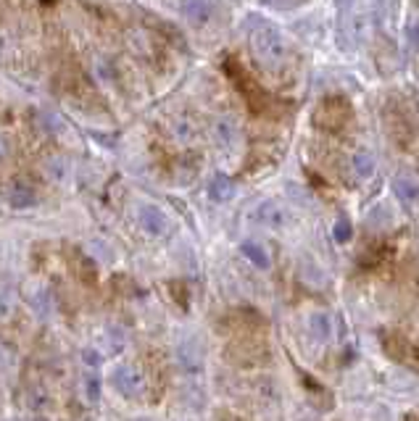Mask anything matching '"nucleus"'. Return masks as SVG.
I'll list each match as a JSON object with an SVG mask.
<instances>
[{
	"label": "nucleus",
	"instance_id": "nucleus-7",
	"mask_svg": "<svg viewBox=\"0 0 419 421\" xmlns=\"http://www.w3.org/2000/svg\"><path fill=\"white\" fill-rule=\"evenodd\" d=\"M256 221L264 224V227H269V230H277L279 224H282V208H279L277 203H261L259 208H256Z\"/></svg>",
	"mask_w": 419,
	"mask_h": 421
},
{
	"label": "nucleus",
	"instance_id": "nucleus-8",
	"mask_svg": "<svg viewBox=\"0 0 419 421\" xmlns=\"http://www.w3.org/2000/svg\"><path fill=\"white\" fill-rule=\"evenodd\" d=\"M209 192H211V198H214V201L224 203V201H230L232 195H235V184H232V180L227 177V174H217V177L211 180Z\"/></svg>",
	"mask_w": 419,
	"mask_h": 421
},
{
	"label": "nucleus",
	"instance_id": "nucleus-17",
	"mask_svg": "<svg viewBox=\"0 0 419 421\" xmlns=\"http://www.w3.org/2000/svg\"><path fill=\"white\" fill-rule=\"evenodd\" d=\"M8 308H11V295L6 287H0V316H6Z\"/></svg>",
	"mask_w": 419,
	"mask_h": 421
},
{
	"label": "nucleus",
	"instance_id": "nucleus-6",
	"mask_svg": "<svg viewBox=\"0 0 419 421\" xmlns=\"http://www.w3.org/2000/svg\"><path fill=\"white\" fill-rule=\"evenodd\" d=\"M240 251H243V256L248 258L253 266H259V269H269L272 261H269V251L261 245V242L256 240H245L243 245H240Z\"/></svg>",
	"mask_w": 419,
	"mask_h": 421
},
{
	"label": "nucleus",
	"instance_id": "nucleus-13",
	"mask_svg": "<svg viewBox=\"0 0 419 421\" xmlns=\"http://www.w3.org/2000/svg\"><path fill=\"white\" fill-rule=\"evenodd\" d=\"M396 192H399L401 198H406V201H417V182L409 180V177H403V180H396Z\"/></svg>",
	"mask_w": 419,
	"mask_h": 421
},
{
	"label": "nucleus",
	"instance_id": "nucleus-10",
	"mask_svg": "<svg viewBox=\"0 0 419 421\" xmlns=\"http://www.w3.org/2000/svg\"><path fill=\"white\" fill-rule=\"evenodd\" d=\"M214 134H217V140H219L221 148H232V145L238 142V127H235L230 119L217 121V124H214Z\"/></svg>",
	"mask_w": 419,
	"mask_h": 421
},
{
	"label": "nucleus",
	"instance_id": "nucleus-16",
	"mask_svg": "<svg viewBox=\"0 0 419 421\" xmlns=\"http://www.w3.org/2000/svg\"><path fill=\"white\" fill-rule=\"evenodd\" d=\"M82 358H85V366H90V369H98L100 366V356L92 348H87V351L82 353Z\"/></svg>",
	"mask_w": 419,
	"mask_h": 421
},
{
	"label": "nucleus",
	"instance_id": "nucleus-9",
	"mask_svg": "<svg viewBox=\"0 0 419 421\" xmlns=\"http://www.w3.org/2000/svg\"><path fill=\"white\" fill-rule=\"evenodd\" d=\"M8 201H11V206H13V208H30V206H35V203H37V195H35V190H32L30 184L19 182V184H13Z\"/></svg>",
	"mask_w": 419,
	"mask_h": 421
},
{
	"label": "nucleus",
	"instance_id": "nucleus-19",
	"mask_svg": "<svg viewBox=\"0 0 419 421\" xmlns=\"http://www.w3.org/2000/svg\"><path fill=\"white\" fill-rule=\"evenodd\" d=\"M132 421H150V419H132Z\"/></svg>",
	"mask_w": 419,
	"mask_h": 421
},
{
	"label": "nucleus",
	"instance_id": "nucleus-4",
	"mask_svg": "<svg viewBox=\"0 0 419 421\" xmlns=\"http://www.w3.org/2000/svg\"><path fill=\"white\" fill-rule=\"evenodd\" d=\"M140 224H142V230L150 232L153 237H159V234L166 232L169 219H166V213L161 208H156V206H142V208H140Z\"/></svg>",
	"mask_w": 419,
	"mask_h": 421
},
{
	"label": "nucleus",
	"instance_id": "nucleus-1",
	"mask_svg": "<svg viewBox=\"0 0 419 421\" xmlns=\"http://www.w3.org/2000/svg\"><path fill=\"white\" fill-rule=\"evenodd\" d=\"M250 51L267 69H274V66H282L288 58V42L272 24L256 19L253 30H250Z\"/></svg>",
	"mask_w": 419,
	"mask_h": 421
},
{
	"label": "nucleus",
	"instance_id": "nucleus-2",
	"mask_svg": "<svg viewBox=\"0 0 419 421\" xmlns=\"http://www.w3.org/2000/svg\"><path fill=\"white\" fill-rule=\"evenodd\" d=\"M111 379L116 384V390L121 395H127V398H138L140 392L145 390V379H142L138 366H119V369L114 371Z\"/></svg>",
	"mask_w": 419,
	"mask_h": 421
},
{
	"label": "nucleus",
	"instance_id": "nucleus-11",
	"mask_svg": "<svg viewBox=\"0 0 419 421\" xmlns=\"http://www.w3.org/2000/svg\"><path fill=\"white\" fill-rule=\"evenodd\" d=\"M353 171H356V177H361V180H367V177H372L375 174V166H377V161H375V156H372L370 151H359L353 153Z\"/></svg>",
	"mask_w": 419,
	"mask_h": 421
},
{
	"label": "nucleus",
	"instance_id": "nucleus-12",
	"mask_svg": "<svg viewBox=\"0 0 419 421\" xmlns=\"http://www.w3.org/2000/svg\"><path fill=\"white\" fill-rule=\"evenodd\" d=\"M309 329L317 340L324 342V340H329V334H332V321L327 319V313H314L309 321Z\"/></svg>",
	"mask_w": 419,
	"mask_h": 421
},
{
	"label": "nucleus",
	"instance_id": "nucleus-14",
	"mask_svg": "<svg viewBox=\"0 0 419 421\" xmlns=\"http://www.w3.org/2000/svg\"><path fill=\"white\" fill-rule=\"evenodd\" d=\"M332 237H335L338 242H348L351 237H353V224L343 216L340 221H335V227H332Z\"/></svg>",
	"mask_w": 419,
	"mask_h": 421
},
{
	"label": "nucleus",
	"instance_id": "nucleus-18",
	"mask_svg": "<svg viewBox=\"0 0 419 421\" xmlns=\"http://www.w3.org/2000/svg\"><path fill=\"white\" fill-rule=\"evenodd\" d=\"M351 3H353V0H338L340 8H351Z\"/></svg>",
	"mask_w": 419,
	"mask_h": 421
},
{
	"label": "nucleus",
	"instance_id": "nucleus-3",
	"mask_svg": "<svg viewBox=\"0 0 419 421\" xmlns=\"http://www.w3.org/2000/svg\"><path fill=\"white\" fill-rule=\"evenodd\" d=\"M327 113L332 116V119H329L324 127H327V130H338L343 121L351 119V106L343 101V98H327V101L322 103V108L317 116H327Z\"/></svg>",
	"mask_w": 419,
	"mask_h": 421
},
{
	"label": "nucleus",
	"instance_id": "nucleus-5",
	"mask_svg": "<svg viewBox=\"0 0 419 421\" xmlns=\"http://www.w3.org/2000/svg\"><path fill=\"white\" fill-rule=\"evenodd\" d=\"M182 13H185V19H188L190 24L203 27V24H209L211 16H214V6H211V0H185Z\"/></svg>",
	"mask_w": 419,
	"mask_h": 421
},
{
	"label": "nucleus",
	"instance_id": "nucleus-15",
	"mask_svg": "<svg viewBox=\"0 0 419 421\" xmlns=\"http://www.w3.org/2000/svg\"><path fill=\"white\" fill-rule=\"evenodd\" d=\"M85 395H87V401L90 403L100 401V379L95 377V374H87V377H85Z\"/></svg>",
	"mask_w": 419,
	"mask_h": 421
}]
</instances>
